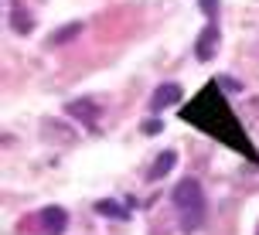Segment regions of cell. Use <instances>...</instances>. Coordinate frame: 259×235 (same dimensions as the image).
<instances>
[{"mask_svg": "<svg viewBox=\"0 0 259 235\" xmlns=\"http://www.w3.org/2000/svg\"><path fill=\"white\" fill-rule=\"evenodd\" d=\"M198 4H201V11L208 14V21H215V17H219V0H198Z\"/></svg>", "mask_w": 259, "mask_h": 235, "instance_id": "10", "label": "cell"}, {"mask_svg": "<svg viewBox=\"0 0 259 235\" xmlns=\"http://www.w3.org/2000/svg\"><path fill=\"white\" fill-rule=\"evenodd\" d=\"M143 133H150V136H154V133H160V119H150V123H143Z\"/></svg>", "mask_w": 259, "mask_h": 235, "instance_id": "11", "label": "cell"}, {"mask_svg": "<svg viewBox=\"0 0 259 235\" xmlns=\"http://www.w3.org/2000/svg\"><path fill=\"white\" fill-rule=\"evenodd\" d=\"M82 31V24H65L62 31H55V38H52V44H65V41H72Z\"/></svg>", "mask_w": 259, "mask_h": 235, "instance_id": "8", "label": "cell"}, {"mask_svg": "<svg viewBox=\"0 0 259 235\" xmlns=\"http://www.w3.org/2000/svg\"><path fill=\"white\" fill-rule=\"evenodd\" d=\"M11 24H14V31H21V34H31V27H34L27 11H14L11 14Z\"/></svg>", "mask_w": 259, "mask_h": 235, "instance_id": "7", "label": "cell"}, {"mask_svg": "<svg viewBox=\"0 0 259 235\" xmlns=\"http://www.w3.org/2000/svg\"><path fill=\"white\" fill-rule=\"evenodd\" d=\"M96 113H99V109H96V103H89V99H78V103H72V106H68V116L85 119L89 126H92V119H96Z\"/></svg>", "mask_w": 259, "mask_h": 235, "instance_id": "6", "label": "cell"}, {"mask_svg": "<svg viewBox=\"0 0 259 235\" xmlns=\"http://www.w3.org/2000/svg\"><path fill=\"white\" fill-rule=\"evenodd\" d=\"M215 52H219V27L208 24L205 31H201V38H198V58L208 62V58H215Z\"/></svg>", "mask_w": 259, "mask_h": 235, "instance_id": "4", "label": "cell"}, {"mask_svg": "<svg viewBox=\"0 0 259 235\" xmlns=\"http://www.w3.org/2000/svg\"><path fill=\"white\" fill-rule=\"evenodd\" d=\"M96 211H103V215H109V218H126V215H130V211H119L113 201H99V205H96Z\"/></svg>", "mask_w": 259, "mask_h": 235, "instance_id": "9", "label": "cell"}, {"mask_svg": "<svg viewBox=\"0 0 259 235\" xmlns=\"http://www.w3.org/2000/svg\"><path fill=\"white\" fill-rule=\"evenodd\" d=\"M181 103V85H174V82H164V85H157L154 96H150V109H167V106Z\"/></svg>", "mask_w": 259, "mask_h": 235, "instance_id": "3", "label": "cell"}, {"mask_svg": "<svg viewBox=\"0 0 259 235\" xmlns=\"http://www.w3.org/2000/svg\"><path fill=\"white\" fill-rule=\"evenodd\" d=\"M174 160H178V154H174V150H164V154L157 157V164L150 167V181H160V177L174 167Z\"/></svg>", "mask_w": 259, "mask_h": 235, "instance_id": "5", "label": "cell"}, {"mask_svg": "<svg viewBox=\"0 0 259 235\" xmlns=\"http://www.w3.org/2000/svg\"><path fill=\"white\" fill-rule=\"evenodd\" d=\"M65 225H68V211H65V208L52 205V208L41 211V232H45V235H62Z\"/></svg>", "mask_w": 259, "mask_h": 235, "instance_id": "2", "label": "cell"}, {"mask_svg": "<svg viewBox=\"0 0 259 235\" xmlns=\"http://www.w3.org/2000/svg\"><path fill=\"white\" fill-rule=\"evenodd\" d=\"M174 208H178V222H181L184 232H194L198 225L205 222V195H201V184L184 177L178 187H174Z\"/></svg>", "mask_w": 259, "mask_h": 235, "instance_id": "1", "label": "cell"}]
</instances>
